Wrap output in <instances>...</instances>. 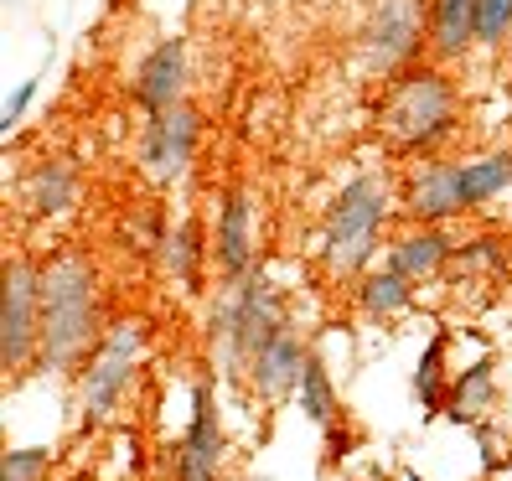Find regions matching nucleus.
Returning a JSON list of instances; mask_svg holds the SVG:
<instances>
[{
    "mask_svg": "<svg viewBox=\"0 0 512 481\" xmlns=\"http://www.w3.org/2000/svg\"><path fill=\"white\" fill-rule=\"evenodd\" d=\"M42 347V269L32 259H6L0 269V373L21 378L37 368Z\"/></svg>",
    "mask_w": 512,
    "mask_h": 481,
    "instance_id": "6",
    "label": "nucleus"
},
{
    "mask_svg": "<svg viewBox=\"0 0 512 481\" xmlns=\"http://www.w3.org/2000/svg\"><path fill=\"white\" fill-rule=\"evenodd\" d=\"M300 414L311 419V425H331V419H342V399H337V383H331V373H326V363L311 352L306 357V373H300Z\"/></svg>",
    "mask_w": 512,
    "mask_h": 481,
    "instance_id": "22",
    "label": "nucleus"
},
{
    "mask_svg": "<svg viewBox=\"0 0 512 481\" xmlns=\"http://www.w3.org/2000/svg\"><path fill=\"white\" fill-rule=\"evenodd\" d=\"M99 269L83 254H57L42 269V373H68L99 347Z\"/></svg>",
    "mask_w": 512,
    "mask_h": 481,
    "instance_id": "1",
    "label": "nucleus"
},
{
    "mask_svg": "<svg viewBox=\"0 0 512 481\" xmlns=\"http://www.w3.org/2000/svg\"><path fill=\"white\" fill-rule=\"evenodd\" d=\"M502 264H507V238L502 233H476V238H461V244L450 249V269H461V275H492Z\"/></svg>",
    "mask_w": 512,
    "mask_h": 481,
    "instance_id": "23",
    "label": "nucleus"
},
{
    "mask_svg": "<svg viewBox=\"0 0 512 481\" xmlns=\"http://www.w3.org/2000/svg\"><path fill=\"white\" fill-rule=\"evenodd\" d=\"M512 32V0H476V42L497 47Z\"/></svg>",
    "mask_w": 512,
    "mask_h": 481,
    "instance_id": "25",
    "label": "nucleus"
},
{
    "mask_svg": "<svg viewBox=\"0 0 512 481\" xmlns=\"http://www.w3.org/2000/svg\"><path fill=\"white\" fill-rule=\"evenodd\" d=\"M394 213V182L383 171H363L331 197L321 228V269L337 285H357L378 254V233Z\"/></svg>",
    "mask_w": 512,
    "mask_h": 481,
    "instance_id": "3",
    "label": "nucleus"
},
{
    "mask_svg": "<svg viewBox=\"0 0 512 481\" xmlns=\"http://www.w3.org/2000/svg\"><path fill=\"white\" fill-rule=\"evenodd\" d=\"M213 254H218V275L223 280H244L254 269V202H249V192H228L223 197Z\"/></svg>",
    "mask_w": 512,
    "mask_h": 481,
    "instance_id": "13",
    "label": "nucleus"
},
{
    "mask_svg": "<svg viewBox=\"0 0 512 481\" xmlns=\"http://www.w3.org/2000/svg\"><path fill=\"white\" fill-rule=\"evenodd\" d=\"M145 321H119L99 337V347L83 357L78 373V414L83 425H104V419L125 404V394L135 388V373L145 363Z\"/></svg>",
    "mask_w": 512,
    "mask_h": 481,
    "instance_id": "5",
    "label": "nucleus"
},
{
    "mask_svg": "<svg viewBox=\"0 0 512 481\" xmlns=\"http://www.w3.org/2000/svg\"><path fill=\"white\" fill-rule=\"evenodd\" d=\"M182 88H187V42L171 37L145 52V63L135 73V104L145 114H161L171 104H182Z\"/></svg>",
    "mask_w": 512,
    "mask_h": 481,
    "instance_id": "11",
    "label": "nucleus"
},
{
    "mask_svg": "<svg viewBox=\"0 0 512 481\" xmlns=\"http://www.w3.org/2000/svg\"><path fill=\"white\" fill-rule=\"evenodd\" d=\"M450 238L440 223H414L394 249H388V264L399 269V275H409L414 285H425V280H440L445 269H450Z\"/></svg>",
    "mask_w": 512,
    "mask_h": 481,
    "instance_id": "14",
    "label": "nucleus"
},
{
    "mask_svg": "<svg viewBox=\"0 0 512 481\" xmlns=\"http://www.w3.org/2000/svg\"><path fill=\"white\" fill-rule=\"evenodd\" d=\"M197 130H202V119H197V109L187 99L145 119V130H140V166H145V176L156 187H171L176 176L192 166Z\"/></svg>",
    "mask_w": 512,
    "mask_h": 481,
    "instance_id": "8",
    "label": "nucleus"
},
{
    "mask_svg": "<svg viewBox=\"0 0 512 481\" xmlns=\"http://www.w3.org/2000/svg\"><path fill=\"white\" fill-rule=\"evenodd\" d=\"M285 332V300L259 269L244 280H223L213 306V347H223V363L233 373H249V363Z\"/></svg>",
    "mask_w": 512,
    "mask_h": 481,
    "instance_id": "4",
    "label": "nucleus"
},
{
    "mask_svg": "<svg viewBox=\"0 0 512 481\" xmlns=\"http://www.w3.org/2000/svg\"><path fill=\"white\" fill-rule=\"evenodd\" d=\"M306 357H311V347H306V342H300V337L290 332V326H285V332H280V337L269 342V347L254 357V363H249V388H254V394H259L264 404H280L285 394H295V388H300Z\"/></svg>",
    "mask_w": 512,
    "mask_h": 481,
    "instance_id": "12",
    "label": "nucleus"
},
{
    "mask_svg": "<svg viewBox=\"0 0 512 481\" xmlns=\"http://www.w3.org/2000/svg\"><path fill=\"white\" fill-rule=\"evenodd\" d=\"M156 259H161V269L171 280H182V285H202V259H207V249H202V228L187 218V223H176V228H166L161 233V244H156Z\"/></svg>",
    "mask_w": 512,
    "mask_h": 481,
    "instance_id": "20",
    "label": "nucleus"
},
{
    "mask_svg": "<svg viewBox=\"0 0 512 481\" xmlns=\"http://www.w3.org/2000/svg\"><path fill=\"white\" fill-rule=\"evenodd\" d=\"M52 466V450L47 445H21L0 456V481H42Z\"/></svg>",
    "mask_w": 512,
    "mask_h": 481,
    "instance_id": "24",
    "label": "nucleus"
},
{
    "mask_svg": "<svg viewBox=\"0 0 512 481\" xmlns=\"http://www.w3.org/2000/svg\"><path fill=\"white\" fill-rule=\"evenodd\" d=\"M445 399H450V373H445V332H440L430 337L414 368V404L425 409V419H445Z\"/></svg>",
    "mask_w": 512,
    "mask_h": 481,
    "instance_id": "21",
    "label": "nucleus"
},
{
    "mask_svg": "<svg viewBox=\"0 0 512 481\" xmlns=\"http://www.w3.org/2000/svg\"><path fill=\"white\" fill-rule=\"evenodd\" d=\"M21 197H26V207H32L37 218H63L68 207L78 202V166L73 161H42V166H32Z\"/></svg>",
    "mask_w": 512,
    "mask_h": 481,
    "instance_id": "17",
    "label": "nucleus"
},
{
    "mask_svg": "<svg viewBox=\"0 0 512 481\" xmlns=\"http://www.w3.org/2000/svg\"><path fill=\"white\" fill-rule=\"evenodd\" d=\"M352 295H357V311H363L368 321H394L414 306V280L399 275L394 264H383V269H368Z\"/></svg>",
    "mask_w": 512,
    "mask_h": 481,
    "instance_id": "18",
    "label": "nucleus"
},
{
    "mask_svg": "<svg viewBox=\"0 0 512 481\" xmlns=\"http://www.w3.org/2000/svg\"><path fill=\"white\" fill-rule=\"evenodd\" d=\"M37 99V78H26V83H16V94L6 99V109H0V125H6V135L21 125V114H26V104Z\"/></svg>",
    "mask_w": 512,
    "mask_h": 481,
    "instance_id": "26",
    "label": "nucleus"
},
{
    "mask_svg": "<svg viewBox=\"0 0 512 481\" xmlns=\"http://www.w3.org/2000/svg\"><path fill=\"white\" fill-rule=\"evenodd\" d=\"M456 119H461V94L445 78V68L414 63L388 83V94L378 104V135L394 150H404V156H430L435 145L456 135Z\"/></svg>",
    "mask_w": 512,
    "mask_h": 481,
    "instance_id": "2",
    "label": "nucleus"
},
{
    "mask_svg": "<svg viewBox=\"0 0 512 481\" xmlns=\"http://www.w3.org/2000/svg\"><path fill=\"white\" fill-rule=\"evenodd\" d=\"M249 481H259V476H249Z\"/></svg>",
    "mask_w": 512,
    "mask_h": 481,
    "instance_id": "27",
    "label": "nucleus"
},
{
    "mask_svg": "<svg viewBox=\"0 0 512 481\" xmlns=\"http://www.w3.org/2000/svg\"><path fill=\"white\" fill-rule=\"evenodd\" d=\"M430 42V6L425 0H373L363 21V57L368 68L394 78L414 68L419 47Z\"/></svg>",
    "mask_w": 512,
    "mask_h": 481,
    "instance_id": "7",
    "label": "nucleus"
},
{
    "mask_svg": "<svg viewBox=\"0 0 512 481\" xmlns=\"http://www.w3.org/2000/svg\"><path fill=\"white\" fill-rule=\"evenodd\" d=\"M476 47V0H430V52L435 63H456Z\"/></svg>",
    "mask_w": 512,
    "mask_h": 481,
    "instance_id": "16",
    "label": "nucleus"
},
{
    "mask_svg": "<svg viewBox=\"0 0 512 481\" xmlns=\"http://www.w3.org/2000/svg\"><path fill=\"white\" fill-rule=\"evenodd\" d=\"M223 456H228V435L213 404V388L197 383L192 388V425L176 450V476L171 481H223Z\"/></svg>",
    "mask_w": 512,
    "mask_h": 481,
    "instance_id": "10",
    "label": "nucleus"
},
{
    "mask_svg": "<svg viewBox=\"0 0 512 481\" xmlns=\"http://www.w3.org/2000/svg\"><path fill=\"white\" fill-rule=\"evenodd\" d=\"M507 187H512V150H487V156H476V161H461V202H466V213L497 202Z\"/></svg>",
    "mask_w": 512,
    "mask_h": 481,
    "instance_id": "19",
    "label": "nucleus"
},
{
    "mask_svg": "<svg viewBox=\"0 0 512 481\" xmlns=\"http://www.w3.org/2000/svg\"><path fill=\"white\" fill-rule=\"evenodd\" d=\"M497 404V368L492 357H476L466 373L450 378V399H445V419L450 425H481Z\"/></svg>",
    "mask_w": 512,
    "mask_h": 481,
    "instance_id": "15",
    "label": "nucleus"
},
{
    "mask_svg": "<svg viewBox=\"0 0 512 481\" xmlns=\"http://www.w3.org/2000/svg\"><path fill=\"white\" fill-rule=\"evenodd\" d=\"M399 207L414 223H450L466 213L461 202V161H435V156H419L399 187Z\"/></svg>",
    "mask_w": 512,
    "mask_h": 481,
    "instance_id": "9",
    "label": "nucleus"
}]
</instances>
